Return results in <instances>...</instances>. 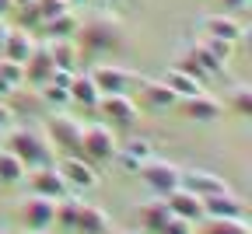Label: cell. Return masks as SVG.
<instances>
[{"mask_svg": "<svg viewBox=\"0 0 252 234\" xmlns=\"http://www.w3.org/2000/svg\"><path fill=\"white\" fill-rule=\"evenodd\" d=\"M77 39H81V46H84L88 56H109V53H116V49L126 46L123 21L112 18V14H91L88 21H81Z\"/></svg>", "mask_w": 252, "mask_h": 234, "instance_id": "6da1fadb", "label": "cell"}, {"mask_svg": "<svg viewBox=\"0 0 252 234\" xmlns=\"http://www.w3.org/2000/svg\"><path fill=\"white\" fill-rule=\"evenodd\" d=\"M7 150L21 157V164H25L28 172L56 161L53 144L46 140V133L42 129H32V126H11L7 129Z\"/></svg>", "mask_w": 252, "mask_h": 234, "instance_id": "7a4b0ae2", "label": "cell"}, {"mask_svg": "<svg viewBox=\"0 0 252 234\" xmlns=\"http://www.w3.org/2000/svg\"><path fill=\"white\" fill-rule=\"evenodd\" d=\"M116 147H119V140H116V133H112L109 122H91V126H84V133H81V157H88L94 168L105 164V161H112Z\"/></svg>", "mask_w": 252, "mask_h": 234, "instance_id": "3957f363", "label": "cell"}, {"mask_svg": "<svg viewBox=\"0 0 252 234\" xmlns=\"http://www.w3.org/2000/svg\"><path fill=\"white\" fill-rule=\"evenodd\" d=\"M137 175L144 178V185H147L154 196H168V192L179 189V182H182V168H179V164H172V161H165V157H154V154L137 168Z\"/></svg>", "mask_w": 252, "mask_h": 234, "instance_id": "277c9868", "label": "cell"}, {"mask_svg": "<svg viewBox=\"0 0 252 234\" xmlns=\"http://www.w3.org/2000/svg\"><path fill=\"white\" fill-rule=\"evenodd\" d=\"M81 133H84V122L67 112H53L46 119V140L56 144L63 154H81Z\"/></svg>", "mask_w": 252, "mask_h": 234, "instance_id": "5b68a950", "label": "cell"}, {"mask_svg": "<svg viewBox=\"0 0 252 234\" xmlns=\"http://www.w3.org/2000/svg\"><path fill=\"white\" fill-rule=\"evenodd\" d=\"M53 164H56V172L63 175V182H67L70 192H88V189L98 185V168H94L88 157H81V154H63Z\"/></svg>", "mask_w": 252, "mask_h": 234, "instance_id": "8992f818", "label": "cell"}, {"mask_svg": "<svg viewBox=\"0 0 252 234\" xmlns=\"http://www.w3.org/2000/svg\"><path fill=\"white\" fill-rule=\"evenodd\" d=\"M94 112H102L112 129H133L137 119H140V109H137V102L130 94H102Z\"/></svg>", "mask_w": 252, "mask_h": 234, "instance_id": "52a82bcc", "label": "cell"}, {"mask_svg": "<svg viewBox=\"0 0 252 234\" xmlns=\"http://www.w3.org/2000/svg\"><path fill=\"white\" fill-rule=\"evenodd\" d=\"M88 74H91L94 84H98L102 94H126L130 88H137V81H140V74L126 70V66H116V63H98Z\"/></svg>", "mask_w": 252, "mask_h": 234, "instance_id": "ba28073f", "label": "cell"}, {"mask_svg": "<svg viewBox=\"0 0 252 234\" xmlns=\"http://www.w3.org/2000/svg\"><path fill=\"white\" fill-rule=\"evenodd\" d=\"M28 178V189L35 192V196H46V199H63V196H70L67 182H63V175L56 172V164H42V168H32Z\"/></svg>", "mask_w": 252, "mask_h": 234, "instance_id": "9c48e42d", "label": "cell"}, {"mask_svg": "<svg viewBox=\"0 0 252 234\" xmlns=\"http://www.w3.org/2000/svg\"><path fill=\"white\" fill-rule=\"evenodd\" d=\"M53 206H56V199H46V196L32 192L21 203V224L28 231H49L53 227Z\"/></svg>", "mask_w": 252, "mask_h": 234, "instance_id": "30bf717a", "label": "cell"}, {"mask_svg": "<svg viewBox=\"0 0 252 234\" xmlns=\"http://www.w3.org/2000/svg\"><path fill=\"white\" fill-rule=\"evenodd\" d=\"M179 102H182L186 119H193V122H217L220 116H224V105H220L214 94H207V91L189 94V98H179Z\"/></svg>", "mask_w": 252, "mask_h": 234, "instance_id": "8fae6325", "label": "cell"}, {"mask_svg": "<svg viewBox=\"0 0 252 234\" xmlns=\"http://www.w3.org/2000/svg\"><path fill=\"white\" fill-rule=\"evenodd\" d=\"M154 150H151V140H144V137H133V140H126V144H119L116 147V154H112V161L119 164V168L126 172V175H137V168L151 157Z\"/></svg>", "mask_w": 252, "mask_h": 234, "instance_id": "7c38bea8", "label": "cell"}, {"mask_svg": "<svg viewBox=\"0 0 252 234\" xmlns=\"http://www.w3.org/2000/svg\"><path fill=\"white\" fill-rule=\"evenodd\" d=\"M137 88H140V102L151 109V112H168L179 98H175V91L165 84V81H151V77H140L137 81Z\"/></svg>", "mask_w": 252, "mask_h": 234, "instance_id": "4fadbf2b", "label": "cell"}, {"mask_svg": "<svg viewBox=\"0 0 252 234\" xmlns=\"http://www.w3.org/2000/svg\"><path fill=\"white\" fill-rule=\"evenodd\" d=\"M165 203H168V210H172V217H182V220H193V224H200L203 220V199L196 196V192H189V189H172L168 196H165Z\"/></svg>", "mask_w": 252, "mask_h": 234, "instance_id": "5bb4252c", "label": "cell"}, {"mask_svg": "<svg viewBox=\"0 0 252 234\" xmlns=\"http://www.w3.org/2000/svg\"><path fill=\"white\" fill-rule=\"evenodd\" d=\"M53 56H49V49H46V42H35V49H32V56L25 59V84H32V88H42L49 77H53Z\"/></svg>", "mask_w": 252, "mask_h": 234, "instance_id": "9a60e30c", "label": "cell"}, {"mask_svg": "<svg viewBox=\"0 0 252 234\" xmlns=\"http://www.w3.org/2000/svg\"><path fill=\"white\" fill-rule=\"evenodd\" d=\"M203 217H245V203L231 189H220L203 196Z\"/></svg>", "mask_w": 252, "mask_h": 234, "instance_id": "2e32d148", "label": "cell"}, {"mask_svg": "<svg viewBox=\"0 0 252 234\" xmlns=\"http://www.w3.org/2000/svg\"><path fill=\"white\" fill-rule=\"evenodd\" d=\"M179 185H182V189H189V192H196L200 199H203V196H210V192L228 189V182L220 178V175L203 172V168H182V182H179Z\"/></svg>", "mask_w": 252, "mask_h": 234, "instance_id": "e0dca14e", "label": "cell"}, {"mask_svg": "<svg viewBox=\"0 0 252 234\" xmlns=\"http://www.w3.org/2000/svg\"><path fill=\"white\" fill-rule=\"evenodd\" d=\"M200 28H203V35H217V39H228V42H238L242 35H245V28L231 18V14H207V18H200Z\"/></svg>", "mask_w": 252, "mask_h": 234, "instance_id": "ac0fdd59", "label": "cell"}, {"mask_svg": "<svg viewBox=\"0 0 252 234\" xmlns=\"http://www.w3.org/2000/svg\"><path fill=\"white\" fill-rule=\"evenodd\" d=\"M46 49L53 56V66L56 70H77V59H81V46L77 39H46Z\"/></svg>", "mask_w": 252, "mask_h": 234, "instance_id": "d6986e66", "label": "cell"}, {"mask_svg": "<svg viewBox=\"0 0 252 234\" xmlns=\"http://www.w3.org/2000/svg\"><path fill=\"white\" fill-rule=\"evenodd\" d=\"M70 102H77V105H84V109H98V98H102V91H98V84L91 81V74H81V70H74V77H70Z\"/></svg>", "mask_w": 252, "mask_h": 234, "instance_id": "ffe728a7", "label": "cell"}, {"mask_svg": "<svg viewBox=\"0 0 252 234\" xmlns=\"http://www.w3.org/2000/svg\"><path fill=\"white\" fill-rule=\"evenodd\" d=\"M112 231V220L102 206L94 203H81L77 210V234H109Z\"/></svg>", "mask_w": 252, "mask_h": 234, "instance_id": "44dd1931", "label": "cell"}, {"mask_svg": "<svg viewBox=\"0 0 252 234\" xmlns=\"http://www.w3.org/2000/svg\"><path fill=\"white\" fill-rule=\"evenodd\" d=\"M32 49H35V39H32V31H25V28H11V31H7V39H4V46H0V56L25 63V59L32 56Z\"/></svg>", "mask_w": 252, "mask_h": 234, "instance_id": "7402d4cb", "label": "cell"}, {"mask_svg": "<svg viewBox=\"0 0 252 234\" xmlns=\"http://www.w3.org/2000/svg\"><path fill=\"white\" fill-rule=\"evenodd\" d=\"M77 28H81V14H77L74 7L63 11V14H56V18H49V21L42 25L46 39H77Z\"/></svg>", "mask_w": 252, "mask_h": 234, "instance_id": "603a6c76", "label": "cell"}, {"mask_svg": "<svg viewBox=\"0 0 252 234\" xmlns=\"http://www.w3.org/2000/svg\"><path fill=\"white\" fill-rule=\"evenodd\" d=\"M137 217H140V224H144L147 231H154V234H158V231L168 224L172 210H168L165 196H161V199H147V203H140V206H137Z\"/></svg>", "mask_w": 252, "mask_h": 234, "instance_id": "cb8c5ba5", "label": "cell"}, {"mask_svg": "<svg viewBox=\"0 0 252 234\" xmlns=\"http://www.w3.org/2000/svg\"><path fill=\"white\" fill-rule=\"evenodd\" d=\"M200 234H252L245 217H203Z\"/></svg>", "mask_w": 252, "mask_h": 234, "instance_id": "d4e9b609", "label": "cell"}, {"mask_svg": "<svg viewBox=\"0 0 252 234\" xmlns=\"http://www.w3.org/2000/svg\"><path fill=\"white\" fill-rule=\"evenodd\" d=\"M172 91H175V98H189V94H200L207 84L203 81H196L193 74H186V70H179V66H168L165 70V77H161Z\"/></svg>", "mask_w": 252, "mask_h": 234, "instance_id": "484cf974", "label": "cell"}, {"mask_svg": "<svg viewBox=\"0 0 252 234\" xmlns=\"http://www.w3.org/2000/svg\"><path fill=\"white\" fill-rule=\"evenodd\" d=\"M182 53H186L189 59H193V63L200 66L203 74H207V81H210V77H224V70H228V63H220L217 56H210V53H207L200 42H196V46H186Z\"/></svg>", "mask_w": 252, "mask_h": 234, "instance_id": "4316f807", "label": "cell"}, {"mask_svg": "<svg viewBox=\"0 0 252 234\" xmlns=\"http://www.w3.org/2000/svg\"><path fill=\"white\" fill-rule=\"evenodd\" d=\"M25 175H28V168L21 164V157L11 154V150H0V182L18 185V182H25Z\"/></svg>", "mask_w": 252, "mask_h": 234, "instance_id": "83f0119b", "label": "cell"}, {"mask_svg": "<svg viewBox=\"0 0 252 234\" xmlns=\"http://www.w3.org/2000/svg\"><path fill=\"white\" fill-rule=\"evenodd\" d=\"M228 109H231L235 116H242V119H249V116H252V88H249V84H238V88L231 91Z\"/></svg>", "mask_w": 252, "mask_h": 234, "instance_id": "f1b7e54d", "label": "cell"}, {"mask_svg": "<svg viewBox=\"0 0 252 234\" xmlns=\"http://www.w3.org/2000/svg\"><path fill=\"white\" fill-rule=\"evenodd\" d=\"M32 11H35L39 28H42L49 18H56V14H63V11H70V4H67V0H35V4H32Z\"/></svg>", "mask_w": 252, "mask_h": 234, "instance_id": "f546056e", "label": "cell"}, {"mask_svg": "<svg viewBox=\"0 0 252 234\" xmlns=\"http://www.w3.org/2000/svg\"><path fill=\"white\" fill-rule=\"evenodd\" d=\"M0 77H4L14 91L25 84V63H18V59H7V56H0Z\"/></svg>", "mask_w": 252, "mask_h": 234, "instance_id": "4dcf8cb0", "label": "cell"}, {"mask_svg": "<svg viewBox=\"0 0 252 234\" xmlns=\"http://www.w3.org/2000/svg\"><path fill=\"white\" fill-rule=\"evenodd\" d=\"M210 56H217L220 63H228L231 59V53H235V42H228V39H217V35H203V42H200Z\"/></svg>", "mask_w": 252, "mask_h": 234, "instance_id": "1f68e13d", "label": "cell"}, {"mask_svg": "<svg viewBox=\"0 0 252 234\" xmlns=\"http://www.w3.org/2000/svg\"><path fill=\"white\" fill-rule=\"evenodd\" d=\"M39 94L46 98V105H67V102H70V91L63 88V84H56V81H46V84L39 88Z\"/></svg>", "mask_w": 252, "mask_h": 234, "instance_id": "d6a6232c", "label": "cell"}, {"mask_svg": "<svg viewBox=\"0 0 252 234\" xmlns=\"http://www.w3.org/2000/svg\"><path fill=\"white\" fill-rule=\"evenodd\" d=\"M158 234H196V224L193 220H182V217H168V224Z\"/></svg>", "mask_w": 252, "mask_h": 234, "instance_id": "836d02e7", "label": "cell"}, {"mask_svg": "<svg viewBox=\"0 0 252 234\" xmlns=\"http://www.w3.org/2000/svg\"><path fill=\"white\" fill-rule=\"evenodd\" d=\"M217 4H220V11H224V14H242V11L252 7V0H217Z\"/></svg>", "mask_w": 252, "mask_h": 234, "instance_id": "e575fe53", "label": "cell"}, {"mask_svg": "<svg viewBox=\"0 0 252 234\" xmlns=\"http://www.w3.org/2000/svg\"><path fill=\"white\" fill-rule=\"evenodd\" d=\"M11 126H14V109L7 102H0V133H7Z\"/></svg>", "mask_w": 252, "mask_h": 234, "instance_id": "d590c367", "label": "cell"}, {"mask_svg": "<svg viewBox=\"0 0 252 234\" xmlns=\"http://www.w3.org/2000/svg\"><path fill=\"white\" fill-rule=\"evenodd\" d=\"M7 94H14V88H11L4 77H0V98H7Z\"/></svg>", "mask_w": 252, "mask_h": 234, "instance_id": "8d00e7d4", "label": "cell"}, {"mask_svg": "<svg viewBox=\"0 0 252 234\" xmlns=\"http://www.w3.org/2000/svg\"><path fill=\"white\" fill-rule=\"evenodd\" d=\"M7 31H11V25H7L4 18H0V46H4V39H7Z\"/></svg>", "mask_w": 252, "mask_h": 234, "instance_id": "74e56055", "label": "cell"}, {"mask_svg": "<svg viewBox=\"0 0 252 234\" xmlns=\"http://www.w3.org/2000/svg\"><path fill=\"white\" fill-rule=\"evenodd\" d=\"M7 11H14V4H11V0H0V18H4Z\"/></svg>", "mask_w": 252, "mask_h": 234, "instance_id": "f35d334b", "label": "cell"}, {"mask_svg": "<svg viewBox=\"0 0 252 234\" xmlns=\"http://www.w3.org/2000/svg\"><path fill=\"white\" fill-rule=\"evenodd\" d=\"M11 4H14V7L21 11V7H28V4H35V0H11Z\"/></svg>", "mask_w": 252, "mask_h": 234, "instance_id": "ab89813d", "label": "cell"}, {"mask_svg": "<svg viewBox=\"0 0 252 234\" xmlns=\"http://www.w3.org/2000/svg\"><path fill=\"white\" fill-rule=\"evenodd\" d=\"M91 4H123V0H91Z\"/></svg>", "mask_w": 252, "mask_h": 234, "instance_id": "60d3db41", "label": "cell"}, {"mask_svg": "<svg viewBox=\"0 0 252 234\" xmlns=\"http://www.w3.org/2000/svg\"><path fill=\"white\" fill-rule=\"evenodd\" d=\"M67 4H70V7H77V4H91V0H67Z\"/></svg>", "mask_w": 252, "mask_h": 234, "instance_id": "b9f144b4", "label": "cell"}, {"mask_svg": "<svg viewBox=\"0 0 252 234\" xmlns=\"http://www.w3.org/2000/svg\"><path fill=\"white\" fill-rule=\"evenodd\" d=\"M116 234H137V231H130V227H123V231H116Z\"/></svg>", "mask_w": 252, "mask_h": 234, "instance_id": "7bdbcfd3", "label": "cell"}, {"mask_svg": "<svg viewBox=\"0 0 252 234\" xmlns=\"http://www.w3.org/2000/svg\"><path fill=\"white\" fill-rule=\"evenodd\" d=\"M28 234H49V231H28Z\"/></svg>", "mask_w": 252, "mask_h": 234, "instance_id": "ee69618b", "label": "cell"}, {"mask_svg": "<svg viewBox=\"0 0 252 234\" xmlns=\"http://www.w3.org/2000/svg\"><path fill=\"white\" fill-rule=\"evenodd\" d=\"M0 234H7V231H0Z\"/></svg>", "mask_w": 252, "mask_h": 234, "instance_id": "f6af8a7d", "label": "cell"}]
</instances>
